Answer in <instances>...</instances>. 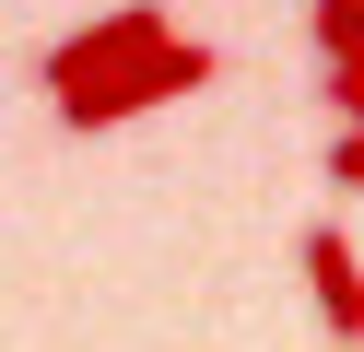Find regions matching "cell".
Segmentation results:
<instances>
[{"label": "cell", "mask_w": 364, "mask_h": 352, "mask_svg": "<svg viewBox=\"0 0 364 352\" xmlns=\"http://www.w3.org/2000/svg\"><path fill=\"white\" fill-rule=\"evenodd\" d=\"M329 117H341V129H364V70H329Z\"/></svg>", "instance_id": "cell-4"}, {"label": "cell", "mask_w": 364, "mask_h": 352, "mask_svg": "<svg viewBox=\"0 0 364 352\" xmlns=\"http://www.w3.org/2000/svg\"><path fill=\"white\" fill-rule=\"evenodd\" d=\"M176 23H165V0H118V12H95V23H71V36L36 59V82H48V106H71V94H95L106 70H129V59H153Z\"/></svg>", "instance_id": "cell-2"}, {"label": "cell", "mask_w": 364, "mask_h": 352, "mask_svg": "<svg viewBox=\"0 0 364 352\" xmlns=\"http://www.w3.org/2000/svg\"><path fill=\"white\" fill-rule=\"evenodd\" d=\"M306 282H317V317H329V341H364V258L341 223H306Z\"/></svg>", "instance_id": "cell-3"}, {"label": "cell", "mask_w": 364, "mask_h": 352, "mask_svg": "<svg viewBox=\"0 0 364 352\" xmlns=\"http://www.w3.org/2000/svg\"><path fill=\"white\" fill-rule=\"evenodd\" d=\"M341 12H364V0H317V23H341Z\"/></svg>", "instance_id": "cell-6"}, {"label": "cell", "mask_w": 364, "mask_h": 352, "mask_svg": "<svg viewBox=\"0 0 364 352\" xmlns=\"http://www.w3.org/2000/svg\"><path fill=\"white\" fill-rule=\"evenodd\" d=\"M329 188H364V129H341V141H329Z\"/></svg>", "instance_id": "cell-5"}, {"label": "cell", "mask_w": 364, "mask_h": 352, "mask_svg": "<svg viewBox=\"0 0 364 352\" xmlns=\"http://www.w3.org/2000/svg\"><path fill=\"white\" fill-rule=\"evenodd\" d=\"M212 70H223V59H212L200 36H165L153 59H129V70H106L95 94H71V106H59V129H82V141H95V129H129V117H153V106H176V94H200Z\"/></svg>", "instance_id": "cell-1"}]
</instances>
